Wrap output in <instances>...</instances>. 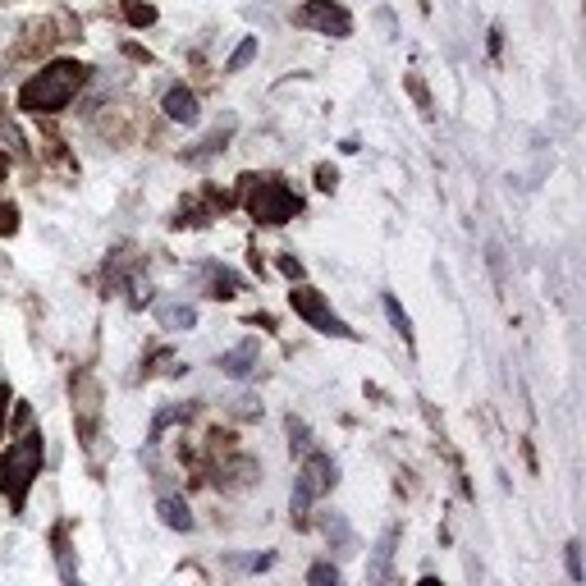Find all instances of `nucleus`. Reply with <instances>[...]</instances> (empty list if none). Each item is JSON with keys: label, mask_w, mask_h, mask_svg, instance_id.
<instances>
[{"label": "nucleus", "mask_w": 586, "mask_h": 586, "mask_svg": "<svg viewBox=\"0 0 586 586\" xmlns=\"http://www.w3.org/2000/svg\"><path fill=\"white\" fill-rule=\"evenodd\" d=\"M156 321H161V330H170V335H188V330L197 326V307L193 303H165V307H156Z\"/></svg>", "instance_id": "10"}, {"label": "nucleus", "mask_w": 586, "mask_h": 586, "mask_svg": "<svg viewBox=\"0 0 586 586\" xmlns=\"http://www.w3.org/2000/svg\"><path fill=\"white\" fill-rule=\"evenodd\" d=\"M385 316H390V326L403 335V344H413V321H408V312H403L399 298H390V293H385Z\"/></svg>", "instance_id": "13"}, {"label": "nucleus", "mask_w": 586, "mask_h": 586, "mask_svg": "<svg viewBox=\"0 0 586 586\" xmlns=\"http://www.w3.org/2000/svg\"><path fill=\"white\" fill-rule=\"evenodd\" d=\"M326 536H335L339 550H348V545H353V532H348V522L339 518V513H330V518H326Z\"/></svg>", "instance_id": "15"}, {"label": "nucleus", "mask_w": 586, "mask_h": 586, "mask_svg": "<svg viewBox=\"0 0 586 586\" xmlns=\"http://www.w3.org/2000/svg\"><path fill=\"white\" fill-rule=\"evenodd\" d=\"M257 358H261L257 339H243V344H234V348H229V353H220V371H225L229 380H243V376H252V367H257Z\"/></svg>", "instance_id": "8"}, {"label": "nucleus", "mask_w": 586, "mask_h": 586, "mask_svg": "<svg viewBox=\"0 0 586 586\" xmlns=\"http://www.w3.org/2000/svg\"><path fill=\"white\" fill-rule=\"evenodd\" d=\"M83 78H87L83 65H74V60H55V65H46L42 74H33L19 87V110H28V115H55V110H65L69 101H74Z\"/></svg>", "instance_id": "1"}, {"label": "nucleus", "mask_w": 586, "mask_h": 586, "mask_svg": "<svg viewBox=\"0 0 586 586\" xmlns=\"http://www.w3.org/2000/svg\"><path fill=\"white\" fill-rule=\"evenodd\" d=\"M37 472H42V431H23L0 454V490H5V500H10L14 513L28 504V490H33Z\"/></svg>", "instance_id": "2"}, {"label": "nucleus", "mask_w": 586, "mask_h": 586, "mask_svg": "<svg viewBox=\"0 0 586 586\" xmlns=\"http://www.w3.org/2000/svg\"><path fill=\"white\" fill-rule=\"evenodd\" d=\"M207 289H211V298H234L243 289V280L229 266H207Z\"/></svg>", "instance_id": "12"}, {"label": "nucleus", "mask_w": 586, "mask_h": 586, "mask_svg": "<svg viewBox=\"0 0 586 586\" xmlns=\"http://www.w3.org/2000/svg\"><path fill=\"white\" fill-rule=\"evenodd\" d=\"M252 55H257V37H248V42H243L239 51L229 55V65H225V69H229V74H239L243 65H252Z\"/></svg>", "instance_id": "17"}, {"label": "nucleus", "mask_w": 586, "mask_h": 586, "mask_svg": "<svg viewBox=\"0 0 586 586\" xmlns=\"http://www.w3.org/2000/svg\"><path fill=\"white\" fill-rule=\"evenodd\" d=\"M161 522L170 527V532H193V527H197L193 509H188L179 495H165V500H161Z\"/></svg>", "instance_id": "11"}, {"label": "nucleus", "mask_w": 586, "mask_h": 586, "mask_svg": "<svg viewBox=\"0 0 586 586\" xmlns=\"http://www.w3.org/2000/svg\"><path fill=\"white\" fill-rule=\"evenodd\" d=\"M335 184H339L335 165H316V188H321V193H335Z\"/></svg>", "instance_id": "20"}, {"label": "nucleus", "mask_w": 586, "mask_h": 586, "mask_svg": "<svg viewBox=\"0 0 586 586\" xmlns=\"http://www.w3.org/2000/svg\"><path fill=\"white\" fill-rule=\"evenodd\" d=\"M243 188H248V216L257 220V225H284V220H293L298 211H303V202H298V193H293L284 179H243Z\"/></svg>", "instance_id": "3"}, {"label": "nucleus", "mask_w": 586, "mask_h": 586, "mask_svg": "<svg viewBox=\"0 0 586 586\" xmlns=\"http://www.w3.org/2000/svg\"><path fill=\"white\" fill-rule=\"evenodd\" d=\"M289 307H293L298 316H303V321H307L312 330H321V335H335V339H358V330H348L344 321H339V316L330 312L326 293H316L312 284H298V289L289 293Z\"/></svg>", "instance_id": "5"}, {"label": "nucleus", "mask_w": 586, "mask_h": 586, "mask_svg": "<svg viewBox=\"0 0 586 586\" xmlns=\"http://www.w3.org/2000/svg\"><path fill=\"white\" fill-rule=\"evenodd\" d=\"M179 417H188V408H161V413H156V422H152V440H147V445H156L165 426H170V422H179Z\"/></svg>", "instance_id": "16"}, {"label": "nucleus", "mask_w": 586, "mask_h": 586, "mask_svg": "<svg viewBox=\"0 0 586 586\" xmlns=\"http://www.w3.org/2000/svg\"><path fill=\"white\" fill-rule=\"evenodd\" d=\"M161 110L174 124H197V115H202V106H197V97L188 92V87H170V92L161 97Z\"/></svg>", "instance_id": "9"}, {"label": "nucleus", "mask_w": 586, "mask_h": 586, "mask_svg": "<svg viewBox=\"0 0 586 586\" xmlns=\"http://www.w3.org/2000/svg\"><path fill=\"white\" fill-rule=\"evenodd\" d=\"M280 271L289 275V280H303V261H298V257H280Z\"/></svg>", "instance_id": "21"}, {"label": "nucleus", "mask_w": 586, "mask_h": 586, "mask_svg": "<svg viewBox=\"0 0 586 586\" xmlns=\"http://www.w3.org/2000/svg\"><path fill=\"white\" fill-rule=\"evenodd\" d=\"M408 87H413V97H417V106L422 110H431V97H426V87L417 83V78H408Z\"/></svg>", "instance_id": "23"}, {"label": "nucleus", "mask_w": 586, "mask_h": 586, "mask_svg": "<svg viewBox=\"0 0 586 586\" xmlns=\"http://www.w3.org/2000/svg\"><path fill=\"white\" fill-rule=\"evenodd\" d=\"M394 545H399V527H385V532H380V541H376V550H371V559H367V582L371 586H385V582H390Z\"/></svg>", "instance_id": "7"}, {"label": "nucleus", "mask_w": 586, "mask_h": 586, "mask_svg": "<svg viewBox=\"0 0 586 586\" xmlns=\"http://www.w3.org/2000/svg\"><path fill=\"white\" fill-rule=\"evenodd\" d=\"M293 23H298V28H316V33H326V37L353 33V14H348L344 5H335V0H307L303 10L293 14Z\"/></svg>", "instance_id": "6"}, {"label": "nucleus", "mask_w": 586, "mask_h": 586, "mask_svg": "<svg viewBox=\"0 0 586 586\" xmlns=\"http://www.w3.org/2000/svg\"><path fill=\"white\" fill-rule=\"evenodd\" d=\"M234 413H243V417H248V413H261V403L243 394V399H234Z\"/></svg>", "instance_id": "22"}, {"label": "nucleus", "mask_w": 586, "mask_h": 586, "mask_svg": "<svg viewBox=\"0 0 586 586\" xmlns=\"http://www.w3.org/2000/svg\"><path fill=\"white\" fill-rule=\"evenodd\" d=\"M422 586H440V582H435V577H426V582H422Z\"/></svg>", "instance_id": "25"}, {"label": "nucleus", "mask_w": 586, "mask_h": 586, "mask_svg": "<svg viewBox=\"0 0 586 586\" xmlns=\"http://www.w3.org/2000/svg\"><path fill=\"white\" fill-rule=\"evenodd\" d=\"M564 564H568V577H573V582H582V545H577V541L564 545Z\"/></svg>", "instance_id": "18"}, {"label": "nucleus", "mask_w": 586, "mask_h": 586, "mask_svg": "<svg viewBox=\"0 0 586 586\" xmlns=\"http://www.w3.org/2000/svg\"><path fill=\"white\" fill-rule=\"evenodd\" d=\"M307 586H344V577H339L335 564H312V573H307Z\"/></svg>", "instance_id": "14"}, {"label": "nucleus", "mask_w": 586, "mask_h": 586, "mask_svg": "<svg viewBox=\"0 0 586 586\" xmlns=\"http://www.w3.org/2000/svg\"><path fill=\"white\" fill-rule=\"evenodd\" d=\"M339 481V463L330 454H307L303 467H298V477H293V495H289V513L293 518H303L321 495H330Z\"/></svg>", "instance_id": "4"}, {"label": "nucleus", "mask_w": 586, "mask_h": 586, "mask_svg": "<svg viewBox=\"0 0 586 586\" xmlns=\"http://www.w3.org/2000/svg\"><path fill=\"white\" fill-rule=\"evenodd\" d=\"M5 399H10V390H5V380H0V431H5Z\"/></svg>", "instance_id": "24"}, {"label": "nucleus", "mask_w": 586, "mask_h": 586, "mask_svg": "<svg viewBox=\"0 0 586 586\" xmlns=\"http://www.w3.org/2000/svg\"><path fill=\"white\" fill-rule=\"evenodd\" d=\"M307 445H312V440H307V426L298 422V417H289V449H298V454H307Z\"/></svg>", "instance_id": "19"}]
</instances>
